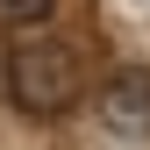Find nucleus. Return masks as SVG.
<instances>
[{
    "mask_svg": "<svg viewBox=\"0 0 150 150\" xmlns=\"http://www.w3.org/2000/svg\"><path fill=\"white\" fill-rule=\"evenodd\" d=\"M86 93V57L79 43H64V36H14L7 43V100L22 107L29 122H57L79 107Z\"/></svg>",
    "mask_w": 150,
    "mask_h": 150,
    "instance_id": "1",
    "label": "nucleus"
},
{
    "mask_svg": "<svg viewBox=\"0 0 150 150\" xmlns=\"http://www.w3.org/2000/svg\"><path fill=\"white\" fill-rule=\"evenodd\" d=\"M100 122L115 129V136H129V143L150 136V71L143 64H122L115 79L100 86Z\"/></svg>",
    "mask_w": 150,
    "mask_h": 150,
    "instance_id": "2",
    "label": "nucleus"
},
{
    "mask_svg": "<svg viewBox=\"0 0 150 150\" xmlns=\"http://www.w3.org/2000/svg\"><path fill=\"white\" fill-rule=\"evenodd\" d=\"M57 0H0V36H43Z\"/></svg>",
    "mask_w": 150,
    "mask_h": 150,
    "instance_id": "3",
    "label": "nucleus"
}]
</instances>
